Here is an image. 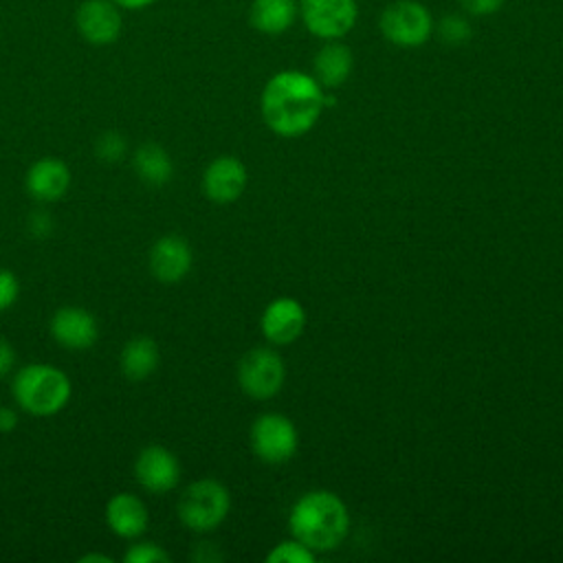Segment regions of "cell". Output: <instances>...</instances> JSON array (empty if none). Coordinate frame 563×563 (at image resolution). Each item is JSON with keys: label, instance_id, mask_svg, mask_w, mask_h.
<instances>
[{"label": "cell", "instance_id": "6da1fadb", "mask_svg": "<svg viewBox=\"0 0 563 563\" xmlns=\"http://www.w3.org/2000/svg\"><path fill=\"white\" fill-rule=\"evenodd\" d=\"M328 99L321 84L301 70L275 73L262 90V117L279 136H301L319 121Z\"/></svg>", "mask_w": 563, "mask_h": 563}, {"label": "cell", "instance_id": "7a4b0ae2", "mask_svg": "<svg viewBox=\"0 0 563 563\" xmlns=\"http://www.w3.org/2000/svg\"><path fill=\"white\" fill-rule=\"evenodd\" d=\"M290 532L312 552L334 550L350 530L343 499L330 490H312L299 497L288 517Z\"/></svg>", "mask_w": 563, "mask_h": 563}, {"label": "cell", "instance_id": "3957f363", "mask_svg": "<svg viewBox=\"0 0 563 563\" xmlns=\"http://www.w3.org/2000/svg\"><path fill=\"white\" fill-rule=\"evenodd\" d=\"M73 394L70 378L64 369L51 363H31L15 372L11 383V396L15 405L31 416L59 413Z\"/></svg>", "mask_w": 563, "mask_h": 563}, {"label": "cell", "instance_id": "277c9868", "mask_svg": "<svg viewBox=\"0 0 563 563\" xmlns=\"http://www.w3.org/2000/svg\"><path fill=\"white\" fill-rule=\"evenodd\" d=\"M231 508V495L224 484L211 477L191 482L178 499V517L194 532L218 528Z\"/></svg>", "mask_w": 563, "mask_h": 563}, {"label": "cell", "instance_id": "5b68a950", "mask_svg": "<svg viewBox=\"0 0 563 563\" xmlns=\"http://www.w3.org/2000/svg\"><path fill=\"white\" fill-rule=\"evenodd\" d=\"M378 26L387 42L400 48H418L433 35L435 20L422 2L396 0L383 9Z\"/></svg>", "mask_w": 563, "mask_h": 563}, {"label": "cell", "instance_id": "8992f818", "mask_svg": "<svg viewBox=\"0 0 563 563\" xmlns=\"http://www.w3.org/2000/svg\"><path fill=\"white\" fill-rule=\"evenodd\" d=\"M284 378V361L271 347H253L238 363L240 387L255 400L273 398L282 389Z\"/></svg>", "mask_w": 563, "mask_h": 563}, {"label": "cell", "instance_id": "52a82bcc", "mask_svg": "<svg viewBox=\"0 0 563 563\" xmlns=\"http://www.w3.org/2000/svg\"><path fill=\"white\" fill-rule=\"evenodd\" d=\"M299 444V435L290 418L282 413H264L251 427L253 453L266 464L288 462Z\"/></svg>", "mask_w": 563, "mask_h": 563}, {"label": "cell", "instance_id": "ba28073f", "mask_svg": "<svg viewBox=\"0 0 563 563\" xmlns=\"http://www.w3.org/2000/svg\"><path fill=\"white\" fill-rule=\"evenodd\" d=\"M297 4L306 29L321 40L347 35L358 18L356 0H299Z\"/></svg>", "mask_w": 563, "mask_h": 563}, {"label": "cell", "instance_id": "9c48e42d", "mask_svg": "<svg viewBox=\"0 0 563 563\" xmlns=\"http://www.w3.org/2000/svg\"><path fill=\"white\" fill-rule=\"evenodd\" d=\"M79 35L92 46H108L119 40L123 18L112 0H84L75 15Z\"/></svg>", "mask_w": 563, "mask_h": 563}, {"label": "cell", "instance_id": "30bf717a", "mask_svg": "<svg viewBox=\"0 0 563 563\" xmlns=\"http://www.w3.org/2000/svg\"><path fill=\"white\" fill-rule=\"evenodd\" d=\"M134 477L145 490L163 495L176 488L180 479V462L169 449L150 444L134 460Z\"/></svg>", "mask_w": 563, "mask_h": 563}, {"label": "cell", "instance_id": "8fae6325", "mask_svg": "<svg viewBox=\"0 0 563 563\" xmlns=\"http://www.w3.org/2000/svg\"><path fill=\"white\" fill-rule=\"evenodd\" d=\"M246 187V167L235 156L213 158L202 174V191L218 205L233 202Z\"/></svg>", "mask_w": 563, "mask_h": 563}, {"label": "cell", "instance_id": "7c38bea8", "mask_svg": "<svg viewBox=\"0 0 563 563\" xmlns=\"http://www.w3.org/2000/svg\"><path fill=\"white\" fill-rule=\"evenodd\" d=\"M51 334L66 350H88L99 336V325L86 308L64 306L51 319Z\"/></svg>", "mask_w": 563, "mask_h": 563}, {"label": "cell", "instance_id": "4fadbf2b", "mask_svg": "<svg viewBox=\"0 0 563 563\" xmlns=\"http://www.w3.org/2000/svg\"><path fill=\"white\" fill-rule=\"evenodd\" d=\"M191 246L180 235H163L152 244L150 271L161 284H178L191 271Z\"/></svg>", "mask_w": 563, "mask_h": 563}, {"label": "cell", "instance_id": "5bb4252c", "mask_svg": "<svg viewBox=\"0 0 563 563\" xmlns=\"http://www.w3.org/2000/svg\"><path fill=\"white\" fill-rule=\"evenodd\" d=\"M306 328V310L292 297L273 299L262 314V332L275 345H288L301 336Z\"/></svg>", "mask_w": 563, "mask_h": 563}, {"label": "cell", "instance_id": "9a60e30c", "mask_svg": "<svg viewBox=\"0 0 563 563\" xmlns=\"http://www.w3.org/2000/svg\"><path fill=\"white\" fill-rule=\"evenodd\" d=\"M24 185L29 196L37 202H55L70 187V169L62 158L44 156L29 167Z\"/></svg>", "mask_w": 563, "mask_h": 563}, {"label": "cell", "instance_id": "2e32d148", "mask_svg": "<svg viewBox=\"0 0 563 563\" xmlns=\"http://www.w3.org/2000/svg\"><path fill=\"white\" fill-rule=\"evenodd\" d=\"M108 528L121 539H139L147 528V508L132 493H117L106 506Z\"/></svg>", "mask_w": 563, "mask_h": 563}, {"label": "cell", "instance_id": "e0dca14e", "mask_svg": "<svg viewBox=\"0 0 563 563\" xmlns=\"http://www.w3.org/2000/svg\"><path fill=\"white\" fill-rule=\"evenodd\" d=\"M299 15L295 0H253L249 9V22L255 31L266 35L286 33Z\"/></svg>", "mask_w": 563, "mask_h": 563}, {"label": "cell", "instance_id": "ac0fdd59", "mask_svg": "<svg viewBox=\"0 0 563 563\" xmlns=\"http://www.w3.org/2000/svg\"><path fill=\"white\" fill-rule=\"evenodd\" d=\"M352 64L354 59L345 44L325 40V44L314 55V79L321 84V88H336L350 77Z\"/></svg>", "mask_w": 563, "mask_h": 563}, {"label": "cell", "instance_id": "d6986e66", "mask_svg": "<svg viewBox=\"0 0 563 563\" xmlns=\"http://www.w3.org/2000/svg\"><path fill=\"white\" fill-rule=\"evenodd\" d=\"M158 361H161L158 345L150 336H134V339H130L123 345L121 356H119L121 372L130 380H145L147 376H152L154 369L158 367Z\"/></svg>", "mask_w": 563, "mask_h": 563}, {"label": "cell", "instance_id": "ffe728a7", "mask_svg": "<svg viewBox=\"0 0 563 563\" xmlns=\"http://www.w3.org/2000/svg\"><path fill=\"white\" fill-rule=\"evenodd\" d=\"M132 165L136 176L150 187H163L165 183L172 180V174H174V163L169 154L156 143H143L134 152Z\"/></svg>", "mask_w": 563, "mask_h": 563}, {"label": "cell", "instance_id": "44dd1931", "mask_svg": "<svg viewBox=\"0 0 563 563\" xmlns=\"http://www.w3.org/2000/svg\"><path fill=\"white\" fill-rule=\"evenodd\" d=\"M433 31L438 33V37H440L446 46H462V44H466V42L471 40V35H473L471 22H468L464 15H460V13H449V15H444V18L435 24Z\"/></svg>", "mask_w": 563, "mask_h": 563}, {"label": "cell", "instance_id": "7402d4cb", "mask_svg": "<svg viewBox=\"0 0 563 563\" xmlns=\"http://www.w3.org/2000/svg\"><path fill=\"white\" fill-rule=\"evenodd\" d=\"M266 561L268 563H312L314 552L310 548H306L301 541L292 539V541H282L279 545H275V550L268 552Z\"/></svg>", "mask_w": 563, "mask_h": 563}, {"label": "cell", "instance_id": "603a6c76", "mask_svg": "<svg viewBox=\"0 0 563 563\" xmlns=\"http://www.w3.org/2000/svg\"><path fill=\"white\" fill-rule=\"evenodd\" d=\"M125 563H167L169 554L154 541H136L123 554Z\"/></svg>", "mask_w": 563, "mask_h": 563}, {"label": "cell", "instance_id": "cb8c5ba5", "mask_svg": "<svg viewBox=\"0 0 563 563\" xmlns=\"http://www.w3.org/2000/svg\"><path fill=\"white\" fill-rule=\"evenodd\" d=\"M128 150V143H125V136L119 134V132H103L97 143H95V152L97 156L103 161V163H117L123 158Z\"/></svg>", "mask_w": 563, "mask_h": 563}, {"label": "cell", "instance_id": "d4e9b609", "mask_svg": "<svg viewBox=\"0 0 563 563\" xmlns=\"http://www.w3.org/2000/svg\"><path fill=\"white\" fill-rule=\"evenodd\" d=\"M18 295H20L18 277L11 271L0 268V312L9 310L15 303Z\"/></svg>", "mask_w": 563, "mask_h": 563}, {"label": "cell", "instance_id": "484cf974", "mask_svg": "<svg viewBox=\"0 0 563 563\" xmlns=\"http://www.w3.org/2000/svg\"><path fill=\"white\" fill-rule=\"evenodd\" d=\"M460 7L468 13V15H493L504 7V0H457Z\"/></svg>", "mask_w": 563, "mask_h": 563}, {"label": "cell", "instance_id": "4316f807", "mask_svg": "<svg viewBox=\"0 0 563 563\" xmlns=\"http://www.w3.org/2000/svg\"><path fill=\"white\" fill-rule=\"evenodd\" d=\"M26 227H29L33 238H48L53 233V229H55V222H53V218L46 211H33L29 216Z\"/></svg>", "mask_w": 563, "mask_h": 563}, {"label": "cell", "instance_id": "83f0119b", "mask_svg": "<svg viewBox=\"0 0 563 563\" xmlns=\"http://www.w3.org/2000/svg\"><path fill=\"white\" fill-rule=\"evenodd\" d=\"M15 367V350L13 345L0 336V376L11 374Z\"/></svg>", "mask_w": 563, "mask_h": 563}, {"label": "cell", "instance_id": "f1b7e54d", "mask_svg": "<svg viewBox=\"0 0 563 563\" xmlns=\"http://www.w3.org/2000/svg\"><path fill=\"white\" fill-rule=\"evenodd\" d=\"M18 427V413L13 407L0 405V433H9Z\"/></svg>", "mask_w": 563, "mask_h": 563}, {"label": "cell", "instance_id": "f546056e", "mask_svg": "<svg viewBox=\"0 0 563 563\" xmlns=\"http://www.w3.org/2000/svg\"><path fill=\"white\" fill-rule=\"evenodd\" d=\"M119 9H143V7H150L152 2L156 0H112Z\"/></svg>", "mask_w": 563, "mask_h": 563}, {"label": "cell", "instance_id": "4dcf8cb0", "mask_svg": "<svg viewBox=\"0 0 563 563\" xmlns=\"http://www.w3.org/2000/svg\"><path fill=\"white\" fill-rule=\"evenodd\" d=\"M90 561H99V563H112V559H110V556H106V554H84V556L79 559V563H90Z\"/></svg>", "mask_w": 563, "mask_h": 563}]
</instances>
